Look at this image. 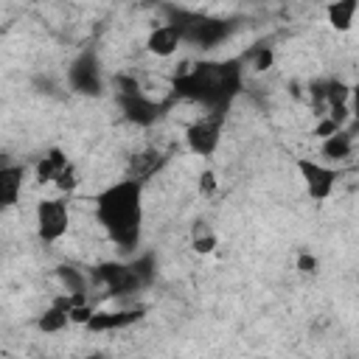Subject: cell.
I'll return each mask as SVG.
<instances>
[{
  "label": "cell",
  "instance_id": "obj_6",
  "mask_svg": "<svg viewBox=\"0 0 359 359\" xmlns=\"http://www.w3.org/2000/svg\"><path fill=\"white\" fill-rule=\"evenodd\" d=\"M93 278L98 283H104L109 289V294L115 297H123V294H132L137 289L146 286V280L137 275V269L132 264H118V261H107V264H98L93 269Z\"/></svg>",
  "mask_w": 359,
  "mask_h": 359
},
{
  "label": "cell",
  "instance_id": "obj_22",
  "mask_svg": "<svg viewBox=\"0 0 359 359\" xmlns=\"http://www.w3.org/2000/svg\"><path fill=\"white\" fill-rule=\"evenodd\" d=\"M272 59H275L272 50H269V48H261V50L255 53V59H252V67H255V70H266V67L272 65Z\"/></svg>",
  "mask_w": 359,
  "mask_h": 359
},
{
  "label": "cell",
  "instance_id": "obj_7",
  "mask_svg": "<svg viewBox=\"0 0 359 359\" xmlns=\"http://www.w3.org/2000/svg\"><path fill=\"white\" fill-rule=\"evenodd\" d=\"M222 123H224V112H210V115H202L199 121H194L185 129L188 149L199 157H210L222 140Z\"/></svg>",
  "mask_w": 359,
  "mask_h": 359
},
{
  "label": "cell",
  "instance_id": "obj_14",
  "mask_svg": "<svg viewBox=\"0 0 359 359\" xmlns=\"http://www.w3.org/2000/svg\"><path fill=\"white\" fill-rule=\"evenodd\" d=\"M353 151V135L348 129H337L328 137H323V157L328 160H345Z\"/></svg>",
  "mask_w": 359,
  "mask_h": 359
},
{
  "label": "cell",
  "instance_id": "obj_1",
  "mask_svg": "<svg viewBox=\"0 0 359 359\" xmlns=\"http://www.w3.org/2000/svg\"><path fill=\"white\" fill-rule=\"evenodd\" d=\"M95 219L121 250H135L143 227V182L126 177L107 185L95 196Z\"/></svg>",
  "mask_w": 359,
  "mask_h": 359
},
{
  "label": "cell",
  "instance_id": "obj_20",
  "mask_svg": "<svg viewBox=\"0 0 359 359\" xmlns=\"http://www.w3.org/2000/svg\"><path fill=\"white\" fill-rule=\"evenodd\" d=\"M297 269H300L303 275H317V269H320L317 255H311V252H300V255H297Z\"/></svg>",
  "mask_w": 359,
  "mask_h": 359
},
{
  "label": "cell",
  "instance_id": "obj_9",
  "mask_svg": "<svg viewBox=\"0 0 359 359\" xmlns=\"http://www.w3.org/2000/svg\"><path fill=\"white\" fill-rule=\"evenodd\" d=\"M118 107L123 112L126 121H132L135 126H151L163 118V104L151 101L149 95H143L140 90H129V93H118Z\"/></svg>",
  "mask_w": 359,
  "mask_h": 359
},
{
  "label": "cell",
  "instance_id": "obj_19",
  "mask_svg": "<svg viewBox=\"0 0 359 359\" xmlns=\"http://www.w3.org/2000/svg\"><path fill=\"white\" fill-rule=\"evenodd\" d=\"M53 185H56L59 191H73V188L79 185V177H76V168H73V163H67L62 171H56V177H53Z\"/></svg>",
  "mask_w": 359,
  "mask_h": 359
},
{
  "label": "cell",
  "instance_id": "obj_17",
  "mask_svg": "<svg viewBox=\"0 0 359 359\" xmlns=\"http://www.w3.org/2000/svg\"><path fill=\"white\" fill-rule=\"evenodd\" d=\"M216 244H219V238H216V233H213L210 227H205V224H196V227H194V241H191L194 252L208 255V252L216 250Z\"/></svg>",
  "mask_w": 359,
  "mask_h": 359
},
{
  "label": "cell",
  "instance_id": "obj_15",
  "mask_svg": "<svg viewBox=\"0 0 359 359\" xmlns=\"http://www.w3.org/2000/svg\"><path fill=\"white\" fill-rule=\"evenodd\" d=\"M70 160L65 157V151L62 149H50L45 157H39V163H36V168H34V174H36V182H53V177H56V171H62L65 165H67Z\"/></svg>",
  "mask_w": 359,
  "mask_h": 359
},
{
  "label": "cell",
  "instance_id": "obj_12",
  "mask_svg": "<svg viewBox=\"0 0 359 359\" xmlns=\"http://www.w3.org/2000/svg\"><path fill=\"white\" fill-rule=\"evenodd\" d=\"M180 45H182L180 31H177L171 22L157 25V28L146 36V50H149V53H154V56H163V59H165V56H174Z\"/></svg>",
  "mask_w": 359,
  "mask_h": 359
},
{
  "label": "cell",
  "instance_id": "obj_23",
  "mask_svg": "<svg viewBox=\"0 0 359 359\" xmlns=\"http://www.w3.org/2000/svg\"><path fill=\"white\" fill-rule=\"evenodd\" d=\"M199 191H202L205 196H210V194L216 191V174H213V171H202V177H199Z\"/></svg>",
  "mask_w": 359,
  "mask_h": 359
},
{
  "label": "cell",
  "instance_id": "obj_5",
  "mask_svg": "<svg viewBox=\"0 0 359 359\" xmlns=\"http://www.w3.org/2000/svg\"><path fill=\"white\" fill-rule=\"evenodd\" d=\"M34 216H36V233H39V238L45 244H53L67 233V224H70L67 202H62V199H39Z\"/></svg>",
  "mask_w": 359,
  "mask_h": 359
},
{
  "label": "cell",
  "instance_id": "obj_16",
  "mask_svg": "<svg viewBox=\"0 0 359 359\" xmlns=\"http://www.w3.org/2000/svg\"><path fill=\"white\" fill-rule=\"evenodd\" d=\"M323 104L325 107H345V104H351V87L345 81H339V79L325 81V98H323Z\"/></svg>",
  "mask_w": 359,
  "mask_h": 359
},
{
  "label": "cell",
  "instance_id": "obj_11",
  "mask_svg": "<svg viewBox=\"0 0 359 359\" xmlns=\"http://www.w3.org/2000/svg\"><path fill=\"white\" fill-rule=\"evenodd\" d=\"M25 182V168L14 163H0V210H8L17 205Z\"/></svg>",
  "mask_w": 359,
  "mask_h": 359
},
{
  "label": "cell",
  "instance_id": "obj_13",
  "mask_svg": "<svg viewBox=\"0 0 359 359\" xmlns=\"http://www.w3.org/2000/svg\"><path fill=\"white\" fill-rule=\"evenodd\" d=\"M356 6H359V0H334V3L325 8L328 25H331L334 31H351L353 17H356Z\"/></svg>",
  "mask_w": 359,
  "mask_h": 359
},
{
  "label": "cell",
  "instance_id": "obj_10",
  "mask_svg": "<svg viewBox=\"0 0 359 359\" xmlns=\"http://www.w3.org/2000/svg\"><path fill=\"white\" fill-rule=\"evenodd\" d=\"M146 309H121V311H93L90 320L84 323L90 331H118V328H129L137 320H143Z\"/></svg>",
  "mask_w": 359,
  "mask_h": 359
},
{
  "label": "cell",
  "instance_id": "obj_3",
  "mask_svg": "<svg viewBox=\"0 0 359 359\" xmlns=\"http://www.w3.org/2000/svg\"><path fill=\"white\" fill-rule=\"evenodd\" d=\"M168 22L180 31V39L196 48H216L236 31V20L208 17L185 8H168Z\"/></svg>",
  "mask_w": 359,
  "mask_h": 359
},
{
  "label": "cell",
  "instance_id": "obj_21",
  "mask_svg": "<svg viewBox=\"0 0 359 359\" xmlns=\"http://www.w3.org/2000/svg\"><path fill=\"white\" fill-rule=\"evenodd\" d=\"M337 129H342L337 121H331L325 112H323V118H320V123L314 126V137H328L331 132H337Z\"/></svg>",
  "mask_w": 359,
  "mask_h": 359
},
{
  "label": "cell",
  "instance_id": "obj_4",
  "mask_svg": "<svg viewBox=\"0 0 359 359\" xmlns=\"http://www.w3.org/2000/svg\"><path fill=\"white\" fill-rule=\"evenodd\" d=\"M67 84L73 93L79 95H101L104 93V73H101V62L93 50H81L70 67H67Z\"/></svg>",
  "mask_w": 359,
  "mask_h": 359
},
{
  "label": "cell",
  "instance_id": "obj_18",
  "mask_svg": "<svg viewBox=\"0 0 359 359\" xmlns=\"http://www.w3.org/2000/svg\"><path fill=\"white\" fill-rule=\"evenodd\" d=\"M56 275H59V280L65 283V289H67L70 294H84V289H87V278H84L76 266H59Z\"/></svg>",
  "mask_w": 359,
  "mask_h": 359
},
{
  "label": "cell",
  "instance_id": "obj_8",
  "mask_svg": "<svg viewBox=\"0 0 359 359\" xmlns=\"http://www.w3.org/2000/svg\"><path fill=\"white\" fill-rule=\"evenodd\" d=\"M297 171H300V180L314 202H325L331 196V191L337 185V168L317 163L311 157H297Z\"/></svg>",
  "mask_w": 359,
  "mask_h": 359
},
{
  "label": "cell",
  "instance_id": "obj_2",
  "mask_svg": "<svg viewBox=\"0 0 359 359\" xmlns=\"http://www.w3.org/2000/svg\"><path fill=\"white\" fill-rule=\"evenodd\" d=\"M174 93L180 98L199 101L210 112H224L241 93V62H199L174 76Z\"/></svg>",
  "mask_w": 359,
  "mask_h": 359
}]
</instances>
